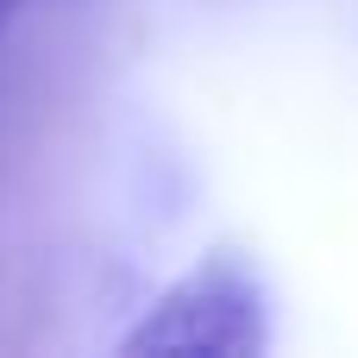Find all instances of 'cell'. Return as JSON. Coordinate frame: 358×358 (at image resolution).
Segmentation results:
<instances>
[{"instance_id":"1","label":"cell","mask_w":358,"mask_h":358,"mask_svg":"<svg viewBox=\"0 0 358 358\" xmlns=\"http://www.w3.org/2000/svg\"><path fill=\"white\" fill-rule=\"evenodd\" d=\"M264 346L271 296L239 258H208L189 277H176L120 340L126 358H258Z\"/></svg>"},{"instance_id":"2","label":"cell","mask_w":358,"mask_h":358,"mask_svg":"<svg viewBox=\"0 0 358 358\" xmlns=\"http://www.w3.org/2000/svg\"><path fill=\"white\" fill-rule=\"evenodd\" d=\"M13 13H19V0H0V31L13 25Z\"/></svg>"}]
</instances>
